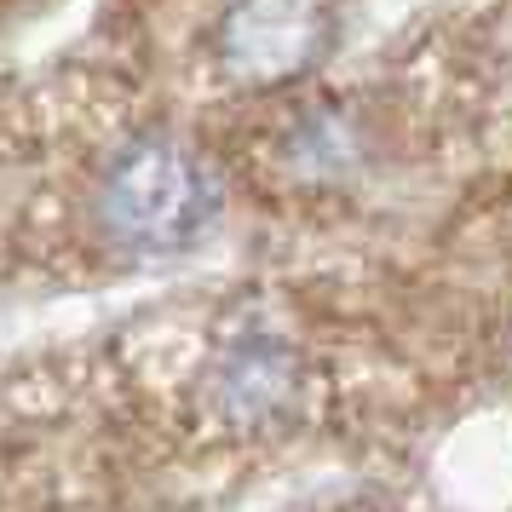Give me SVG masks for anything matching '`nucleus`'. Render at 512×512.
<instances>
[{
	"mask_svg": "<svg viewBox=\"0 0 512 512\" xmlns=\"http://www.w3.org/2000/svg\"><path fill=\"white\" fill-rule=\"evenodd\" d=\"M225 190L190 144L179 139H133L98 185V219L116 248L139 259L190 254L219 225Z\"/></svg>",
	"mask_w": 512,
	"mask_h": 512,
	"instance_id": "f257e3e1",
	"label": "nucleus"
},
{
	"mask_svg": "<svg viewBox=\"0 0 512 512\" xmlns=\"http://www.w3.org/2000/svg\"><path fill=\"white\" fill-rule=\"evenodd\" d=\"M328 47L323 0H231L219 24V64L248 87H282Z\"/></svg>",
	"mask_w": 512,
	"mask_h": 512,
	"instance_id": "f03ea898",
	"label": "nucleus"
},
{
	"mask_svg": "<svg viewBox=\"0 0 512 512\" xmlns=\"http://www.w3.org/2000/svg\"><path fill=\"white\" fill-rule=\"evenodd\" d=\"M294 392H300L294 351L271 334H242L213 363V403L236 426H271L277 415H288Z\"/></svg>",
	"mask_w": 512,
	"mask_h": 512,
	"instance_id": "7ed1b4c3",
	"label": "nucleus"
}]
</instances>
